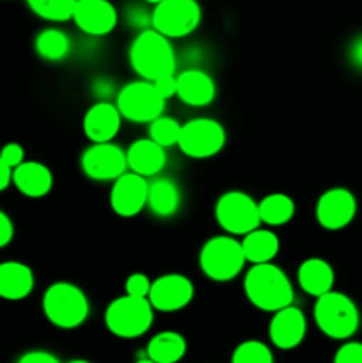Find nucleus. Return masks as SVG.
<instances>
[{
	"instance_id": "17",
	"label": "nucleus",
	"mask_w": 362,
	"mask_h": 363,
	"mask_svg": "<svg viewBox=\"0 0 362 363\" xmlns=\"http://www.w3.org/2000/svg\"><path fill=\"white\" fill-rule=\"evenodd\" d=\"M123 116L110 101L94 103L87 108L82 119V130L91 142H112L117 137Z\"/></svg>"
},
{
	"instance_id": "2",
	"label": "nucleus",
	"mask_w": 362,
	"mask_h": 363,
	"mask_svg": "<svg viewBox=\"0 0 362 363\" xmlns=\"http://www.w3.org/2000/svg\"><path fill=\"white\" fill-rule=\"evenodd\" d=\"M128 60L135 73L144 80H156L176 73V53L170 39L153 27L135 35L128 48Z\"/></svg>"
},
{
	"instance_id": "34",
	"label": "nucleus",
	"mask_w": 362,
	"mask_h": 363,
	"mask_svg": "<svg viewBox=\"0 0 362 363\" xmlns=\"http://www.w3.org/2000/svg\"><path fill=\"white\" fill-rule=\"evenodd\" d=\"M0 158H2V162L7 167L14 169L21 162H25V149L20 144H16V142H9V144H6L0 149Z\"/></svg>"
},
{
	"instance_id": "38",
	"label": "nucleus",
	"mask_w": 362,
	"mask_h": 363,
	"mask_svg": "<svg viewBox=\"0 0 362 363\" xmlns=\"http://www.w3.org/2000/svg\"><path fill=\"white\" fill-rule=\"evenodd\" d=\"M94 92L99 96L102 99L109 101L110 96L114 94V85L112 82L109 80H96L94 82Z\"/></svg>"
},
{
	"instance_id": "5",
	"label": "nucleus",
	"mask_w": 362,
	"mask_h": 363,
	"mask_svg": "<svg viewBox=\"0 0 362 363\" xmlns=\"http://www.w3.org/2000/svg\"><path fill=\"white\" fill-rule=\"evenodd\" d=\"M155 312L148 298L131 296L124 293L123 296L116 298L106 305L103 321L114 337L131 340L146 335L151 330Z\"/></svg>"
},
{
	"instance_id": "8",
	"label": "nucleus",
	"mask_w": 362,
	"mask_h": 363,
	"mask_svg": "<svg viewBox=\"0 0 362 363\" xmlns=\"http://www.w3.org/2000/svg\"><path fill=\"white\" fill-rule=\"evenodd\" d=\"M202 9L199 0H162L151 11V27L169 39H181L199 28Z\"/></svg>"
},
{
	"instance_id": "40",
	"label": "nucleus",
	"mask_w": 362,
	"mask_h": 363,
	"mask_svg": "<svg viewBox=\"0 0 362 363\" xmlns=\"http://www.w3.org/2000/svg\"><path fill=\"white\" fill-rule=\"evenodd\" d=\"M350 60L357 67H362V35L353 41L350 48Z\"/></svg>"
},
{
	"instance_id": "41",
	"label": "nucleus",
	"mask_w": 362,
	"mask_h": 363,
	"mask_svg": "<svg viewBox=\"0 0 362 363\" xmlns=\"http://www.w3.org/2000/svg\"><path fill=\"white\" fill-rule=\"evenodd\" d=\"M146 4H151V6H155V4H158V2H162V0H144Z\"/></svg>"
},
{
	"instance_id": "13",
	"label": "nucleus",
	"mask_w": 362,
	"mask_h": 363,
	"mask_svg": "<svg viewBox=\"0 0 362 363\" xmlns=\"http://www.w3.org/2000/svg\"><path fill=\"white\" fill-rule=\"evenodd\" d=\"M195 296V287L188 277L181 273H167L151 282L148 300L158 312H180L192 303Z\"/></svg>"
},
{
	"instance_id": "20",
	"label": "nucleus",
	"mask_w": 362,
	"mask_h": 363,
	"mask_svg": "<svg viewBox=\"0 0 362 363\" xmlns=\"http://www.w3.org/2000/svg\"><path fill=\"white\" fill-rule=\"evenodd\" d=\"M13 184L28 199H41L52 191L53 174L41 162H21L13 169Z\"/></svg>"
},
{
	"instance_id": "35",
	"label": "nucleus",
	"mask_w": 362,
	"mask_h": 363,
	"mask_svg": "<svg viewBox=\"0 0 362 363\" xmlns=\"http://www.w3.org/2000/svg\"><path fill=\"white\" fill-rule=\"evenodd\" d=\"M155 84V89L158 91V94L162 96L163 99H170L176 96L177 92V82H176V73L174 74H165V77H160L156 80H153Z\"/></svg>"
},
{
	"instance_id": "36",
	"label": "nucleus",
	"mask_w": 362,
	"mask_h": 363,
	"mask_svg": "<svg viewBox=\"0 0 362 363\" xmlns=\"http://www.w3.org/2000/svg\"><path fill=\"white\" fill-rule=\"evenodd\" d=\"M20 363H59V358L45 350H32L18 358Z\"/></svg>"
},
{
	"instance_id": "31",
	"label": "nucleus",
	"mask_w": 362,
	"mask_h": 363,
	"mask_svg": "<svg viewBox=\"0 0 362 363\" xmlns=\"http://www.w3.org/2000/svg\"><path fill=\"white\" fill-rule=\"evenodd\" d=\"M336 363H362V342L358 340H343L339 350L334 354Z\"/></svg>"
},
{
	"instance_id": "14",
	"label": "nucleus",
	"mask_w": 362,
	"mask_h": 363,
	"mask_svg": "<svg viewBox=\"0 0 362 363\" xmlns=\"http://www.w3.org/2000/svg\"><path fill=\"white\" fill-rule=\"evenodd\" d=\"M148 177L126 170L112 181L109 197L110 208L121 218H133L148 206Z\"/></svg>"
},
{
	"instance_id": "7",
	"label": "nucleus",
	"mask_w": 362,
	"mask_h": 363,
	"mask_svg": "<svg viewBox=\"0 0 362 363\" xmlns=\"http://www.w3.org/2000/svg\"><path fill=\"white\" fill-rule=\"evenodd\" d=\"M226 128L212 117H195L181 124L177 147L192 160H208L226 147Z\"/></svg>"
},
{
	"instance_id": "12",
	"label": "nucleus",
	"mask_w": 362,
	"mask_h": 363,
	"mask_svg": "<svg viewBox=\"0 0 362 363\" xmlns=\"http://www.w3.org/2000/svg\"><path fill=\"white\" fill-rule=\"evenodd\" d=\"M357 199L348 188H329L316 202V222L325 230H341L350 225L357 215Z\"/></svg>"
},
{
	"instance_id": "28",
	"label": "nucleus",
	"mask_w": 362,
	"mask_h": 363,
	"mask_svg": "<svg viewBox=\"0 0 362 363\" xmlns=\"http://www.w3.org/2000/svg\"><path fill=\"white\" fill-rule=\"evenodd\" d=\"M28 9L38 18L53 23H62L71 20L77 0H25Z\"/></svg>"
},
{
	"instance_id": "18",
	"label": "nucleus",
	"mask_w": 362,
	"mask_h": 363,
	"mask_svg": "<svg viewBox=\"0 0 362 363\" xmlns=\"http://www.w3.org/2000/svg\"><path fill=\"white\" fill-rule=\"evenodd\" d=\"M177 92L176 98H180L185 105L188 106H208L215 101L216 98V84L212 74L202 69L181 71L176 74Z\"/></svg>"
},
{
	"instance_id": "26",
	"label": "nucleus",
	"mask_w": 362,
	"mask_h": 363,
	"mask_svg": "<svg viewBox=\"0 0 362 363\" xmlns=\"http://www.w3.org/2000/svg\"><path fill=\"white\" fill-rule=\"evenodd\" d=\"M258 208L261 223H266L268 227L286 225L293 220L295 213H297V204H295L293 199L287 194H280V191L263 197L258 202Z\"/></svg>"
},
{
	"instance_id": "1",
	"label": "nucleus",
	"mask_w": 362,
	"mask_h": 363,
	"mask_svg": "<svg viewBox=\"0 0 362 363\" xmlns=\"http://www.w3.org/2000/svg\"><path fill=\"white\" fill-rule=\"evenodd\" d=\"M243 293L252 307L270 314L295 301V289L290 277L273 262H261L248 268L243 279Z\"/></svg>"
},
{
	"instance_id": "15",
	"label": "nucleus",
	"mask_w": 362,
	"mask_h": 363,
	"mask_svg": "<svg viewBox=\"0 0 362 363\" xmlns=\"http://www.w3.org/2000/svg\"><path fill=\"white\" fill-rule=\"evenodd\" d=\"M307 335L305 314L293 303L273 312L268 325V339L277 350H297Z\"/></svg>"
},
{
	"instance_id": "29",
	"label": "nucleus",
	"mask_w": 362,
	"mask_h": 363,
	"mask_svg": "<svg viewBox=\"0 0 362 363\" xmlns=\"http://www.w3.org/2000/svg\"><path fill=\"white\" fill-rule=\"evenodd\" d=\"M181 133V124L174 117L158 116L149 123V138L160 144L162 147H172L177 145Z\"/></svg>"
},
{
	"instance_id": "10",
	"label": "nucleus",
	"mask_w": 362,
	"mask_h": 363,
	"mask_svg": "<svg viewBox=\"0 0 362 363\" xmlns=\"http://www.w3.org/2000/svg\"><path fill=\"white\" fill-rule=\"evenodd\" d=\"M215 220L226 234L245 236L261 225L258 201L245 191H226L215 204Z\"/></svg>"
},
{
	"instance_id": "22",
	"label": "nucleus",
	"mask_w": 362,
	"mask_h": 363,
	"mask_svg": "<svg viewBox=\"0 0 362 363\" xmlns=\"http://www.w3.org/2000/svg\"><path fill=\"white\" fill-rule=\"evenodd\" d=\"M34 291V273L25 262L6 261L0 264V298L20 301Z\"/></svg>"
},
{
	"instance_id": "3",
	"label": "nucleus",
	"mask_w": 362,
	"mask_h": 363,
	"mask_svg": "<svg viewBox=\"0 0 362 363\" xmlns=\"http://www.w3.org/2000/svg\"><path fill=\"white\" fill-rule=\"evenodd\" d=\"M312 318L319 332L332 340L351 339L361 326L357 303L348 294L334 289L316 298Z\"/></svg>"
},
{
	"instance_id": "4",
	"label": "nucleus",
	"mask_w": 362,
	"mask_h": 363,
	"mask_svg": "<svg viewBox=\"0 0 362 363\" xmlns=\"http://www.w3.org/2000/svg\"><path fill=\"white\" fill-rule=\"evenodd\" d=\"M43 314L50 325L60 330H75L84 325L91 312L87 294L71 282H53L43 294Z\"/></svg>"
},
{
	"instance_id": "27",
	"label": "nucleus",
	"mask_w": 362,
	"mask_h": 363,
	"mask_svg": "<svg viewBox=\"0 0 362 363\" xmlns=\"http://www.w3.org/2000/svg\"><path fill=\"white\" fill-rule=\"evenodd\" d=\"M34 50L48 62H60L71 52V39L64 30L55 27L43 28L34 39Z\"/></svg>"
},
{
	"instance_id": "6",
	"label": "nucleus",
	"mask_w": 362,
	"mask_h": 363,
	"mask_svg": "<svg viewBox=\"0 0 362 363\" xmlns=\"http://www.w3.org/2000/svg\"><path fill=\"white\" fill-rule=\"evenodd\" d=\"M245 264L241 241L231 234L209 238L199 252V268L213 282H231L243 272Z\"/></svg>"
},
{
	"instance_id": "16",
	"label": "nucleus",
	"mask_w": 362,
	"mask_h": 363,
	"mask_svg": "<svg viewBox=\"0 0 362 363\" xmlns=\"http://www.w3.org/2000/svg\"><path fill=\"white\" fill-rule=\"evenodd\" d=\"M71 20L84 34L102 38L117 27L119 14L110 0H77Z\"/></svg>"
},
{
	"instance_id": "11",
	"label": "nucleus",
	"mask_w": 362,
	"mask_h": 363,
	"mask_svg": "<svg viewBox=\"0 0 362 363\" xmlns=\"http://www.w3.org/2000/svg\"><path fill=\"white\" fill-rule=\"evenodd\" d=\"M80 169L91 181L109 183L128 170L126 151L114 142H92L82 152Z\"/></svg>"
},
{
	"instance_id": "19",
	"label": "nucleus",
	"mask_w": 362,
	"mask_h": 363,
	"mask_svg": "<svg viewBox=\"0 0 362 363\" xmlns=\"http://www.w3.org/2000/svg\"><path fill=\"white\" fill-rule=\"evenodd\" d=\"M128 170L144 177H155L165 169L167 151L151 138H138L126 149Z\"/></svg>"
},
{
	"instance_id": "32",
	"label": "nucleus",
	"mask_w": 362,
	"mask_h": 363,
	"mask_svg": "<svg viewBox=\"0 0 362 363\" xmlns=\"http://www.w3.org/2000/svg\"><path fill=\"white\" fill-rule=\"evenodd\" d=\"M151 282L148 275L144 273H131L124 282V293L131 294V296L148 298L149 289H151Z\"/></svg>"
},
{
	"instance_id": "21",
	"label": "nucleus",
	"mask_w": 362,
	"mask_h": 363,
	"mask_svg": "<svg viewBox=\"0 0 362 363\" xmlns=\"http://www.w3.org/2000/svg\"><path fill=\"white\" fill-rule=\"evenodd\" d=\"M297 282L307 296L318 298L334 289L336 273L332 264L322 257H309L298 266Z\"/></svg>"
},
{
	"instance_id": "33",
	"label": "nucleus",
	"mask_w": 362,
	"mask_h": 363,
	"mask_svg": "<svg viewBox=\"0 0 362 363\" xmlns=\"http://www.w3.org/2000/svg\"><path fill=\"white\" fill-rule=\"evenodd\" d=\"M126 20L131 27L135 28H144L151 27V13L146 11L144 6H130L126 11Z\"/></svg>"
},
{
	"instance_id": "25",
	"label": "nucleus",
	"mask_w": 362,
	"mask_h": 363,
	"mask_svg": "<svg viewBox=\"0 0 362 363\" xmlns=\"http://www.w3.org/2000/svg\"><path fill=\"white\" fill-rule=\"evenodd\" d=\"M148 358L156 363H176L187 354V340L180 332H160L148 342Z\"/></svg>"
},
{
	"instance_id": "37",
	"label": "nucleus",
	"mask_w": 362,
	"mask_h": 363,
	"mask_svg": "<svg viewBox=\"0 0 362 363\" xmlns=\"http://www.w3.org/2000/svg\"><path fill=\"white\" fill-rule=\"evenodd\" d=\"M13 238H14L13 220H11L6 213L0 211V248L7 247V245L13 241Z\"/></svg>"
},
{
	"instance_id": "23",
	"label": "nucleus",
	"mask_w": 362,
	"mask_h": 363,
	"mask_svg": "<svg viewBox=\"0 0 362 363\" xmlns=\"http://www.w3.org/2000/svg\"><path fill=\"white\" fill-rule=\"evenodd\" d=\"M148 208L158 218H170L181 208V190L170 177H156L149 183Z\"/></svg>"
},
{
	"instance_id": "39",
	"label": "nucleus",
	"mask_w": 362,
	"mask_h": 363,
	"mask_svg": "<svg viewBox=\"0 0 362 363\" xmlns=\"http://www.w3.org/2000/svg\"><path fill=\"white\" fill-rule=\"evenodd\" d=\"M11 183H13V169L7 167L0 158V191L6 190Z\"/></svg>"
},
{
	"instance_id": "24",
	"label": "nucleus",
	"mask_w": 362,
	"mask_h": 363,
	"mask_svg": "<svg viewBox=\"0 0 362 363\" xmlns=\"http://www.w3.org/2000/svg\"><path fill=\"white\" fill-rule=\"evenodd\" d=\"M240 241L245 259L251 264L272 262L280 250V241L277 234L270 229H261V225L241 236Z\"/></svg>"
},
{
	"instance_id": "30",
	"label": "nucleus",
	"mask_w": 362,
	"mask_h": 363,
	"mask_svg": "<svg viewBox=\"0 0 362 363\" xmlns=\"http://www.w3.org/2000/svg\"><path fill=\"white\" fill-rule=\"evenodd\" d=\"M273 357L270 346L261 340H243L238 344L231 354L233 363H273Z\"/></svg>"
},
{
	"instance_id": "9",
	"label": "nucleus",
	"mask_w": 362,
	"mask_h": 363,
	"mask_svg": "<svg viewBox=\"0 0 362 363\" xmlns=\"http://www.w3.org/2000/svg\"><path fill=\"white\" fill-rule=\"evenodd\" d=\"M116 106L123 119L130 123L146 124L162 116L165 108V99L158 94L151 80H133L119 89Z\"/></svg>"
}]
</instances>
